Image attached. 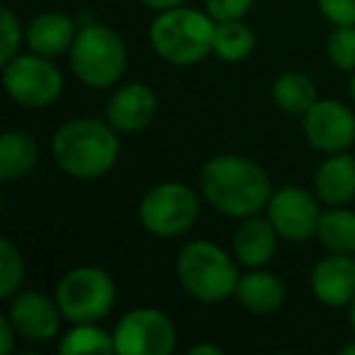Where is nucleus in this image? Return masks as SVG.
<instances>
[{"mask_svg":"<svg viewBox=\"0 0 355 355\" xmlns=\"http://www.w3.org/2000/svg\"><path fill=\"white\" fill-rule=\"evenodd\" d=\"M266 217L270 219L282 241L304 243L316 236L321 219L319 198L300 185H285L280 190H272L266 205Z\"/></svg>","mask_w":355,"mask_h":355,"instance_id":"obj_10","label":"nucleus"},{"mask_svg":"<svg viewBox=\"0 0 355 355\" xmlns=\"http://www.w3.org/2000/svg\"><path fill=\"white\" fill-rule=\"evenodd\" d=\"M316 239L329 253H345L355 256V212L343 207H329L321 212Z\"/></svg>","mask_w":355,"mask_h":355,"instance_id":"obj_21","label":"nucleus"},{"mask_svg":"<svg viewBox=\"0 0 355 355\" xmlns=\"http://www.w3.org/2000/svg\"><path fill=\"white\" fill-rule=\"evenodd\" d=\"M61 355H90V353H114V336L107 334L98 321L90 324H71V329L59 340Z\"/></svg>","mask_w":355,"mask_h":355,"instance_id":"obj_23","label":"nucleus"},{"mask_svg":"<svg viewBox=\"0 0 355 355\" xmlns=\"http://www.w3.org/2000/svg\"><path fill=\"white\" fill-rule=\"evenodd\" d=\"M314 193L329 207H343L355 200V156L348 151L326 153L314 175Z\"/></svg>","mask_w":355,"mask_h":355,"instance_id":"obj_15","label":"nucleus"},{"mask_svg":"<svg viewBox=\"0 0 355 355\" xmlns=\"http://www.w3.org/2000/svg\"><path fill=\"white\" fill-rule=\"evenodd\" d=\"M253 8V0H205V10L214 22L243 20Z\"/></svg>","mask_w":355,"mask_h":355,"instance_id":"obj_27","label":"nucleus"},{"mask_svg":"<svg viewBox=\"0 0 355 355\" xmlns=\"http://www.w3.org/2000/svg\"><path fill=\"white\" fill-rule=\"evenodd\" d=\"M158 114V98L151 85L141 80L124 83L110 95L105 119L117 129L119 134H134L146 129Z\"/></svg>","mask_w":355,"mask_h":355,"instance_id":"obj_13","label":"nucleus"},{"mask_svg":"<svg viewBox=\"0 0 355 355\" xmlns=\"http://www.w3.org/2000/svg\"><path fill=\"white\" fill-rule=\"evenodd\" d=\"M190 0H141V6L148 8L153 12H163V10H173V8L188 6Z\"/></svg>","mask_w":355,"mask_h":355,"instance_id":"obj_30","label":"nucleus"},{"mask_svg":"<svg viewBox=\"0 0 355 355\" xmlns=\"http://www.w3.org/2000/svg\"><path fill=\"white\" fill-rule=\"evenodd\" d=\"M25 42V32L20 27V20L8 6H3V20H0V61L8 64L20 54V46Z\"/></svg>","mask_w":355,"mask_h":355,"instance_id":"obj_26","label":"nucleus"},{"mask_svg":"<svg viewBox=\"0 0 355 355\" xmlns=\"http://www.w3.org/2000/svg\"><path fill=\"white\" fill-rule=\"evenodd\" d=\"M117 129L105 119L76 117L64 122L51 137V158L61 173L76 180H98L107 175L119 158Z\"/></svg>","mask_w":355,"mask_h":355,"instance_id":"obj_2","label":"nucleus"},{"mask_svg":"<svg viewBox=\"0 0 355 355\" xmlns=\"http://www.w3.org/2000/svg\"><path fill=\"white\" fill-rule=\"evenodd\" d=\"M234 297L251 314H272L285 302V285L272 272H266L261 268H251V272L239 277Z\"/></svg>","mask_w":355,"mask_h":355,"instance_id":"obj_18","label":"nucleus"},{"mask_svg":"<svg viewBox=\"0 0 355 355\" xmlns=\"http://www.w3.org/2000/svg\"><path fill=\"white\" fill-rule=\"evenodd\" d=\"M214 25L217 22L195 8L180 6L173 10L156 12L148 27V42L158 59L171 66L188 69L212 54Z\"/></svg>","mask_w":355,"mask_h":355,"instance_id":"obj_3","label":"nucleus"},{"mask_svg":"<svg viewBox=\"0 0 355 355\" xmlns=\"http://www.w3.org/2000/svg\"><path fill=\"white\" fill-rule=\"evenodd\" d=\"M15 338H20V336H17L10 316L3 314V316H0V353L10 355L12 348H15Z\"/></svg>","mask_w":355,"mask_h":355,"instance_id":"obj_29","label":"nucleus"},{"mask_svg":"<svg viewBox=\"0 0 355 355\" xmlns=\"http://www.w3.org/2000/svg\"><path fill=\"white\" fill-rule=\"evenodd\" d=\"M348 93H350V100L355 103V71L350 73V83H348Z\"/></svg>","mask_w":355,"mask_h":355,"instance_id":"obj_34","label":"nucleus"},{"mask_svg":"<svg viewBox=\"0 0 355 355\" xmlns=\"http://www.w3.org/2000/svg\"><path fill=\"white\" fill-rule=\"evenodd\" d=\"M348 324H350V329H353V334H355V300L348 304Z\"/></svg>","mask_w":355,"mask_h":355,"instance_id":"obj_32","label":"nucleus"},{"mask_svg":"<svg viewBox=\"0 0 355 355\" xmlns=\"http://www.w3.org/2000/svg\"><path fill=\"white\" fill-rule=\"evenodd\" d=\"M127 44L107 25L88 22L78 27L69 49L71 73L90 90H107L122 80L127 71Z\"/></svg>","mask_w":355,"mask_h":355,"instance_id":"obj_5","label":"nucleus"},{"mask_svg":"<svg viewBox=\"0 0 355 355\" xmlns=\"http://www.w3.org/2000/svg\"><path fill=\"white\" fill-rule=\"evenodd\" d=\"M175 275L183 290L200 304H222L234 297L239 272L234 258L212 241H190L175 258Z\"/></svg>","mask_w":355,"mask_h":355,"instance_id":"obj_4","label":"nucleus"},{"mask_svg":"<svg viewBox=\"0 0 355 355\" xmlns=\"http://www.w3.org/2000/svg\"><path fill=\"white\" fill-rule=\"evenodd\" d=\"M200 219V195L190 185L166 180L153 185L139 202V222L156 239L188 234Z\"/></svg>","mask_w":355,"mask_h":355,"instance_id":"obj_7","label":"nucleus"},{"mask_svg":"<svg viewBox=\"0 0 355 355\" xmlns=\"http://www.w3.org/2000/svg\"><path fill=\"white\" fill-rule=\"evenodd\" d=\"M326 56L338 71H355V25H336L326 37Z\"/></svg>","mask_w":355,"mask_h":355,"instance_id":"obj_25","label":"nucleus"},{"mask_svg":"<svg viewBox=\"0 0 355 355\" xmlns=\"http://www.w3.org/2000/svg\"><path fill=\"white\" fill-rule=\"evenodd\" d=\"M277 241L280 236L270 219L253 214V217L243 219L234 234V256L246 268H263L275 256Z\"/></svg>","mask_w":355,"mask_h":355,"instance_id":"obj_17","label":"nucleus"},{"mask_svg":"<svg viewBox=\"0 0 355 355\" xmlns=\"http://www.w3.org/2000/svg\"><path fill=\"white\" fill-rule=\"evenodd\" d=\"M321 15L331 25H355V0H316Z\"/></svg>","mask_w":355,"mask_h":355,"instance_id":"obj_28","label":"nucleus"},{"mask_svg":"<svg viewBox=\"0 0 355 355\" xmlns=\"http://www.w3.org/2000/svg\"><path fill=\"white\" fill-rule=\"evenodd\" d=\"M270 98L282 112L300 114L302 117V114L319 100V95H316L314 80H311L306 73H300V71H285V73H280L275 80H272Z\"/></svg>","mask_w":355,"mask_h":355,"instance_id":"obj_20","label":"nucleus"},{"mask_svg":"<svg viewBox=\"0 0 355 355\" xmlns=\"http://www.w3.org/2000/svg\"><path fill=\"white\" fill-rule=\"evenodd\" d=\"M253 46H256V35L243 20H227L214 25L212 54L227 64H239L248 59Z\"/></svg>","mask_w":355,"mask_h":355,"instance_id":"obj_22","label":"nucleus"},{"mask_svg":"<svg viewBox=\"0 0 355 355\" xmlns=\"http://www.w3.org/2000/svg\"><path fill=\"white\" fill-rule=\"evenodd\" d=\"M302 132L321 153L348 151L355 144V112L336 98H319L302 114Z\"/></svg>","mask_w":355,"mask_h":355,"instance_id":"obj_11","label":"nucleus"},{"mask_svg":"<svg viewBox=\"0 0 355 355\" xmlns=\"http://www.w3.org/2000/svg\"><path fill=\"white\" fill-rule=\"evenodd\" d=\"M3 85L20 107L42 110L59 100L64 90V76L49 56L30 51L3 64Z\"/></svg>","mask_w":355,"mask_h":355,"instance_id":"obj_8","label":"nucleus"},{"mask_svg":"<svg viewBox=\"0 0 355 355\" xmlns=\"http://www.w3.org/2000/svg\"><path fill=\"white\" fill-rule=\"evenodd\" d=\"M25 282V261L22 253L10 239L0 241V297L10 300L15 292H20Z\"/></svg>","mask_w":355,"mask_h":355,"instance_id":"obj_24","label":"nucleus"},{"mask_svg":"<svg viewBox=\"0 0 355 355\" xmlns=\"http://www.w3.org/2000/svg\"><path fill=\"white\" fill-rule=\"evenodd\" d=\"M8 316L17 336L27 343H46L61 331L64 314L56 297L37 290H20L8 300Z\"/></svg>","mask_w":355,"mask_h":355,"instance_id":"obj_12","label":"nucleus"},{"mask_svg":"<svg viewBox=\"0 0 355 355\" xmlns=\"http://www.w3.org/2000/svg\"><path fill=\"white\" fill-rule=\"evenodd\" d=\"M114 353L122 355H168L178 343V331L171 316L153 306L132 309L112 331Z\"/></svg>","mask_w":355,"mask_h":355,"instance_id":"obj_9","label":"nucleus"},{"mask_svg":"<svg viewBox=\"0 0 355 355\" xmlns=\"http://www.w3.org/2000/svg\"><path fill=\"white\" fill-rule=\"evenodd\" d=\"M54 297L69 324H90L105 319L112 311L117 285L103 268L78 266L61 275Z\"/></svg>","mask_w":355,"mask_h":355,"instance_id":"obj_6","label":"nucleus"},{"mask_svg":"<svg viewBox=\"0 0 355 355\" xmlns=\"http://www.w3.org/2000/svg\"><path fill=\"white\" fill-rule=\"evenodd\" d=\"M40 161V148L32 134L22 129H8L0 137V178L6 183L30 175Z\"/></svg>","mask_w":355,"mask_h":355,"instance_id":"obj_19","label":"nucleus"},{"mask_svg":"<svg viewBox=\"0 0 355 355\" xmlns=\"http://www.w3.org/2000/svg\"><path fill=\"white\" fill-rule=\"evenodd\" d=\"M200 195L224 217L246 219L266 209L272 183L266 168L239 153H219L200 168Z\"/></svg>","mask_w":355,"mask_h":355,"instance_id":"obj_1","label":"nucleus"},{"mask_svg":"<svg viewBox=\"0 0 355 355\" xmlns=\"http://www.w3.org/2000/svg\"><path fill=\"white\" fill-rule=\"evenodd\" d=\"M314 297L326 306H348L355 300V258L345 253H329L314 266L309 277Z\"/></svg>","mask_w":355,"mask_h":355,"instance_id":"obj_14","label":"nucleus"},{"mask_svg":"<svg viewBox=\"0 0 355 355\" xmlns=\"http://www.w3.org/2000/svg\"><path fill=\"white\" fill-rule=\"evenodd\" d=\"M340 355H355V340L353 343H345L343 348H340Z\"/></svg>","mask_w":355,"mask_h":355,"instance_id":"obj_33","label":"nucleus"},{"mask_svg":"<svg viewBox=\"0 0 355 355\" xmlns=\"http://www.w3.org/2000/svg\"><path fill=\"white\" fill-rule=\"evenodd\" d=\"M76 35H78V25L73 17L64 12H42L32 17L30 25L25 27V44L35 54L54 59V56L69 54Z\"/></svg>","mask_w":355,"mask_h":355,"instance_id":"obj_16","label":"nucleus"},{"mask_svg":"<svg viewBox=\"0 0 355 355\" xmlns=\"http://www.w3.org/2000/svg\"><path fill=\"white\" fill-rule=\"evenodd\" d=\"M205 353H209V355H222L224 350L219 348V345H214V343H200V345H193V348H190V355H205Z\"/></svg>","mask_w":355,"mask_h":355,"instance_id":"obj_31","label":"nucleus"}]
</instances>
